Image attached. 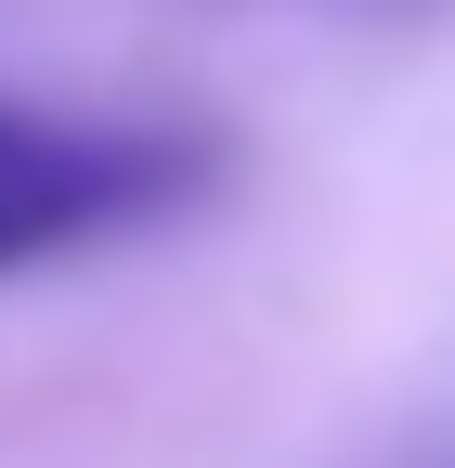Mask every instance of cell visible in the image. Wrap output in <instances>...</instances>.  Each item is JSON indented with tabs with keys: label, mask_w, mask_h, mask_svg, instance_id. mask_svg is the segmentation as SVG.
<instances>
[{
	"label": "cell",
	"mask_w": 455,
	"mask_h": 468,
	"mask_svg": "<svg viewBox=\"0 0 455 468\" xmlns=\"http://www.w3.org/2000/svg\"><path fill=\"white\" fill-rule=\"evenodd\" d=\"M221 183H235V144L208 117H118V104L0 91V286L183 234L196 208H221Z\"/></svg>",
	"instance_id": "cell-1"
},
{
	"label": "cell",
	"mask_w": 455,
	"mask_h": 468,
	"mask_svg": "<svg viewBox=\"0 0 455 468\" xmlns=\"http://www.w3.org/2000/svg\"><path fill=\"white\" fill-rule=\"evenodd\" d=\"M377 468H455V417H429V430H404Z\"/></svg>",
	"instance_id": "cell-2"
},
{
	"label": "cell",
	"mask_w": 455,
	"mask_h": 468,
	"mask_svg": "<svg viewBox=\"0 0 455 468\" xmlns=\"http://www.w3.org/2000/svg\"><path fill=\"white\" fill-rule=\"evenodd\" d=\"M325 14H442V0H325Z\"/></svg>",
	"instance_id": "cell-3"
}]
</instances>
